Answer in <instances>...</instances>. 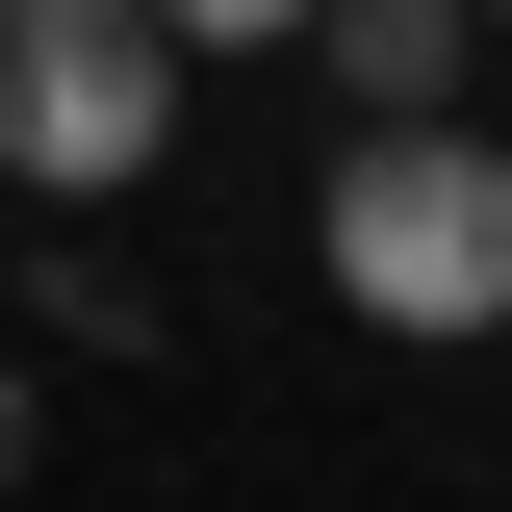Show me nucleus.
<instances>
[{"mask_svg":"<svg viewBox=\"0 0 512 512\" xmlns=\"http://www.w3.org/2000/svg\"><path fill=\"white\" fill-rule=\"evenodd\" d=\"M461 0H308V77H333V128H384V103H461Z\"/></svg>","mask_w":512,"mask_h":512,"instance_id":"nucleus-3","label":"nucleus"},{"mask_svg":"<svg viewBox=\"0 0 512 512\" xmlns=\"http://www.w3.org/2000/svg\"><path fill=\"white\" fill-rule=\"evenodd\" d=\"M180 26L154 0H0V180L26 205H128V180H180Z\"/></svg>","mask_w":512,"mask_h":512,"instance_id":"nucleus-2","label":"nucleus"},{"mask_svg":"<svg viewBox=\"0 0 512 512\" xmlns=\"http://www.w3.org/2000/svg\"><path fill=\"white\" fill-rule=\"evenodd\" d=\"M461 26H512V0H461Z\"/></svg>","mask_w":512,"mask_h":512,"instance_id":"nucleus-6","label":"nucleus"},{"mask_svg":"<svg viewBox=\"0 0 512 512\" xmlns=\"http://www.w3.org/2000/svg\"><path fill=\"white\" fill-rule=\"evenodd\" d=\"M308 282L384 333V359H487V333H512V128H461V103L333 128V180H308Z\"/></svg>","mask_w":512,"mask_h":512,"instance_id":"nucleus-1","label":"nucleus"},{"mask_svg":"<svg viewBox=\"0 0 512 512\" xmlns=\"http://www.w3.org/2000/svg\"><path fill=\"white\" fill-rule=\"evenodd\" d=\"M26 461H52V384H26V359H0V487H26Z\"/></svg>","mask_w":512,"mask_h":512,"instance_id":"nucleus-5","label":"nucleus"},{"mask_svg":"<svg viewBox=\"0 0 512 512\" xmlns=\"http://www.w3.org/2000/svg\"><path fill=\"white\" fill-rule=\"evenodd\" d=\"M180 26V77H231V52H308V0H154Z\"/></svg>","mask_w":512,"mask_h":512,"instance_id":"nucleus-4","label":"nucleus"}]
</instances>
